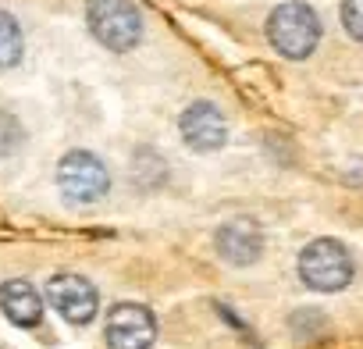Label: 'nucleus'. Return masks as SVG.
Returning <instances> with one entry per match:
<instances>
[{"label":"nucleus","instance_id":"7ed1b4c3","mask_svg":"<svg viewBox=\"0 0 363 349\" xmlns=\"http://www.w3.org/2000/svg\"><path fill=\"white\" fill-rule=\"evenodd\" d=\"M299 278L317 292H338L352 282V257L338 239H313L299 253Z\"/></svg>","mask_w":363,"mask_h":349},{"label":"nucleus","instance_id":"f03ea898","mask_svg":"<svg viewBox=\"0 0 363 349\" xmlns=\"http://www.w3.org/2000/svg\"><path fill=\"white\" fill-rule=\"evenodd\" d=\"M86 22L89 33L107 47V50H132L143 40V15L135 0H89L86 4Z\"/></svg>","mask_w":363,"mask_h":349},{"label":"nucleus","instance_id":"0eeeda50","mask_svg":"<svg viewBox=\"0 0 363 349\" xmlns=\"http://www.w3.org/2000/svg\"><path fill=\"white\" fill-rule=\"evenodd\" d=\"M182 139H186V146L203 150V153L225 146V139H228L225 114L214 104H207V100L186 107V114H182Z\"/></svg>","mask_w":363,"mask_h":349},{"label":"nucleus","instance_id":"9b49d317","mask_svg":"<svg viewBox=\"0 0 363 349\" xmlns=\"http://www.w3.org/2000/svg\"><path fill=\"white\" fill-rule=\"evenodd\" d=\"M18 143H22V125H18L8 111H0V157L15 153Z\"/></svg>","mask_w":363,"mask_h":349},{"label":"nucleus","instance_id":"f257e3e1","mask_svg":"<svg viewBox=\"0 0 363 349\" xmlns=\"http://www.w3.org/2000/svg\"><path fill=\"white\" fill-rule=\"evenodd\" d=\"M267 40L281 57L303 61L313 54V47L320 43V18L310 4L289 0V4L274 8L267 18Z\"/></svg>","mask_w":363,"mask_h":349},{"label":"nucleus","instance_id":"f8f14e48","mask_svg":"<svg viewBox=\"0 0 363 349\" xmlns=\"http://www.w3.org/2000/svg\"><path fill=\"white\" fill-rule=\"evenodd\" d=\"M342 26L352 40L363 43V0H342Z\"/></svg>","mask_w":363,"mask_h":349},{"label":"nucleus","instance_id":"39448f33","mask_svg":"<svg viewBox=\"0 0 363 349\" xmlns=\"http://www.w3.org/2000/svg\"><path fill=\"white\" fill-rule=\"evenodd\" d=\"M104 335L111 349H150L157 338V321L143 303H118L107 314Z\"/></svg>","mask_w":363,"mask_h":349},{"label":"nucleus","instance_id":"9d476101","mask_svg":"<svg viewBox=\"0 0 363 349\" xmlns=\"http://www.w3.org/2000/svg\"><path fill=\"white\" fill-rule=\"evenodd\" d=\"M22 50H26V43H22L18 22L8 11H0V68H15L22 61Z\"/></svg>","mask_w":363,"mask_h":349},{"label":"nucleus","instance_id":"423d86ee","mask_svg":"<svg viewBox=\"0 0 363 349\" xmlns=\"http://www.w3.org/2000/svg\"><path fill=\"white\" fill-rule=\"evenodd\" d=\"M47 299L68 324H89L100 310V296L82 275H54L47 282Z\"/></svg>","mask_w":363,"mask_h":349},{"label":"nucleus","instance_id":"6e6552de","mask_svg":"<svg viewBox=\"0 0 363 349\" xmlns=\"http://www.w3.org/2000/svg\"><path fill=\"white\" fill-rule=\"evenodd\" d=\"M218 253L228 264H235V267H246V264L260 260V253H264V232H260V225L250 221V218H235V221L221 225L218 228Z\"/></svg>","mask_w":363,"mask_h":349},{"label":"nucleus","instance_id":"1a4fd4ad","mask_svg":"<svg viewBox=\"0 0 363 349\" xmlns=\"http://www.w3.org/2000/svg\"><path fill=\"white\" fill-rule=\"evenodd\" d=\"M0 310L18 328H36L43 321V299L26 278H11L0 285Z\"/></svg>","mask_w":363,"mask_h":349},{"label":"nucleus","instance_id":"20e7f679","mask_svg":"<svg viewBox=\"0 0 363 349\" xmlns=\"http://www.w3.org/2000/svg\"><path fill=\"white\" fill-rule=\"evenodd\" d=\"M57 186L68 204H96L111 189V174L104 160L89 150H72L57 164Z\"/></svg>","mask_w":363,"mask_h":349}]
</instances>
